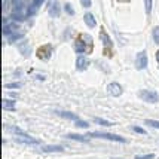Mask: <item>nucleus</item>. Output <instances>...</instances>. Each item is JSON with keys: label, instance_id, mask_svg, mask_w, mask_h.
I'll return each mask as SVG.
<instances>
[{"label": "nucleus", "instance_id": "f257e3e1", "mask_svg": "<svg viewBox=\"0 0 159 159\" xmlns=\"http://www.w3.org/2000/svg\"><path fill=\"white\" fill-rule=\"evenodd\" d=\"M75 49L79 54H89L92 51V39L88 34H82L75 42Z\"/></svg>", "mask_w": 159, "mask_h": 159}, {"label": "nucleus", "instance_id": "f03ea898", "mask_svg": "<svg viewBox=\"0 0 159 159\" xmlns=\"http://www.w3.org/2000/svg\"><path fill=\"white\" fill-rule=\"evenodd\" d=\"M11 131L16 134V140H18L20 143H25V144H37V143H39L36 139L30 137L28 134H25L24 131H21L18 128H11Z\"/></svg>", "mask_w": 159, "mask_h": 159}, {"label": "nucleus", "instance_id": "7ed1b4c3", "mask_svg": "<svg viewBox=\"0 0 159 159\" xmlns=\"http://www.w3.org/2000/svg\"><path fill=\"white\" fill-rule=\"evenodd\" d=\"M89 137H100V139H106L110 141H118V143H126L124 137H120L118 134H110V132H91Z\"/></svg>", "mask_w": 159, "mask_h": 159}, {"label": "nucleus", "instance_id": "20e7f679", "mask_svg": "<svg viewBox=\"0 0 159 159\" xmlns=\"http://www.w3.org/2000/svg\"><path fill=\"white\" fill-rule=\"evenodd\" d=\"M140 98L141 100H144V101H147V103H158L159 101V95L155 92V91H140Z\"/></svg>", "mask_w": 159, "mask_h": 159}, {"label": "nucleus", "instance_id": "39448f33", "mask_svg": "<svg viewBox=\"0 0 159 159\" xmlns=\"http://www.w3.org/2000/svg\"><path fill=\"white\" fill-rule=\"evenodd\" d=\"M51 54H52V48H51V45H43L40 48L37 49V52H36V55L37 58H40V60H49L51 58Z\"/></svg>", "mask_w": 159, "mask_h": 159}, {"label": "nucleus", "instance_id": "423d86ee", "mask_svg": "<svg viewBox=\"0 0 159 159\" xmlns=\"http://www.w3.org/2000/svg\"><path fill=\"white\" fill-rule=\"evenodd\" d=\"M135 67H137V70H144L147 67V54H146V51H141V52L137 54Z\"/></svg>", "mask_w": 159, "mask_h": 159}, {"label": "nucleus", "instance_id": "0eeeda50", "mask_svg": "<svg viewBox=\"0 0 159 159\" xmlns=\"http://www.w3.org/2000/svg\"><path fill=\"white\" fill-rule=\"evenodd\" d=\"M107 91H109V94L113 95V97H119V95L122 94V86H120L118 82H111V83H109Z\"/></svg>", "mask_w": 159, "mask_h": 159}, {"label": "nucleus", "instance_id": "6e6552de", "mask_svg": "<svg viewBox=\"0 0 159 159\" xmlns=\"http://www.w3.org/2000/svg\"><path fill=\"white\" fill-rule=\"evenodd\" d=\"M88 66H89V61H88V58L83 55H79L76 60V67L77 70H86L88 69Z\"/></svg>", "mask_w": 159, "mask_h": 159}, {"label": "nucleus", "instance_id": "1a4fd4ad", "mask_svg": "<svg viewBox=\"0 0 159 159\" xmlns=\"http://www.w3.org/2000/svg\"><path fill=\"white\" fill-rule=\"evenodd\" d=\"M27 15L28 14H24V12H22V9H21V7H15V11L11 14V18L15 20V21H24Z\"/></svg>", "mask_w": 159, "mask_h": 159}, {"label": "nucleus", "instance_id": "9d476101", "mask_svg": "<svg viewBox=\"0 0 159 159\" xmlns=\"http://www.w3.org/2000/svg\"><path fill=\"white\" fill-rule=\"evenodd\" d=\"M60 12H61V7L58 5V2H54V3L49 6V15H51L52 18H57V16H60Z\"/></svg>", "mask_w": 159, "mask_h": 159}, {"label": "nucleus", "instance_id": "9b49d317", "mask_svg": "<svg viewBox=\"0 0 159 159\" xmlns=\"http://www.w3.org/2000/svg\"><path fill=\"white\" fill-rule=\"evenodd\" d=\"M83 21H85V24H86L89 28H94L95 27V24H97V21H95V18H94V15L89 14V12H88V14H85Z\"/></svg>", "mask_w": 159, "mask_h": 159}, {"label": "nucleus", "instance_id": "f8f14e48", "mask_svg": "<svg viewBox=\"0 0 159 159\" xmlns=\"http://www.w3.org/2000/svg\"><path fill=\"white\" fill-rule=\"evenodd\" d=\"M42 150L45 153H51V152H62L64 147L62 146H43Z\"/></svg>", "mask_w": 159, "mask_h": 159}, {"label": "nucleus", "instance_id": "ddd939ff", "mask_svg": "<svg viewBox=\"0 0 159 159\" xmlns=\"http://www.w3.org/2000/svg\"><path fill=\"white\" fill-rule=\"evenodd\" d=\"M43 2H45V0H33V3H31V6H30V9H28L27 14L28 15H33L36 11H37V7L43 5Z\"/></svg>", "mask_w": 159, "mask_h": 159}, {"label": "nucleus", "instance_id": "4468645a", "mask_svg": "<svg viewBox=\"0 0 159 159\" xmlns=\"http://www.w3.org/2000/svg\"><path fill=\"white\" fill-rule=\"evenodd\" d=\"M100 37H101V40H103L104 43V46H107V48H111V40H110V37H109V34L104 31V30H101L100 31Z\"/></svg>", "mask_w": 159, "mask_h": 159}, {"label": "nucleus", "instance_id": "2eb2a0df", "mask_svg": "<svg viewBox=\"0 0 159 159\" xmlns=\"http://www.w3.org/2000/svg\"><path fill=\"white\" fill-rule=\"evenodd\" d=\"M58 116H62L66 119H73V120H77V116L75 113H70V111H55Z\"/></svg>", "mask_w": 159, "mask_h": 159}, {"label": "nucleus", "instance_id": "dca6fc26", "mask_svg": "<svg viewBox=\"0 0 159 159\" xmlns=\"http://www.w3.org/2000/svg\"><path fill=\"white\" fill-rule=\"evenodd\" d=\"M2 104H3V109H6V110H9V109L14 110L15 109V101H12V100H11V101H9V100H3Z\"/></svg>", "mask_w": 159, "mask_h": 159}, {"label": "nucleus", "instance_id": "f3484780", "mask_svg": "<svg viewBox=\"0 0 159 159\" xmlns=\"http://www.w3.org/2000/svg\"><path fill=\"white\" fill-rule=\"evenodd\" d=\"M67 137L71 140H79V141H88V139L85 135H80V134H67Z\"/></svg>", "mask_w": 159, "mask_h": 159}, {"label": "nucleus", "instance_id": "a211bd4d", "mask_svg": "<svg viewBox=\"0 0 159 159\" xmlns=\"http://www.w3.org/2000/svg\"><path fill=\"white\" fill-rule=\"evenodd\" d=\"M94 122H97L98 125H103V126H111V122H109V120H104V119L101 118H94Z\"/></svg>", "mask_w": 159, "mask_h": 159}, {"label": "nucleus", "instance_id": "6ab92c4d", "mask_svg": "<svg viewBox=\"0 0 159 159\" xmlns=\"http://www.w3.org/2000/svg\"><path fill=\"white\" fill-rule=\"evenodd\" d=\"M152 34H153V40H155V43H156V45H159V27L153 28Z\"/></svg>", "mask_w": 159, "mask_h": 159}, {"label": "nucleus", "instance_id": "aec40b11", "mask_svg": "<svg viewBox=\"0 0 159 159\" xmlns=\"http://www.w3.org/2000/svg\"><path fill=\"white\" fill-rule=\"evenodd\" d=\"M146 125H149V126H153V128L159 129V120H152V119H146Z\"/></svg>", "mask_w": 159, "mask_h": 159}, {"label": "nucleus", "instance_id": "412c9836", "mask_svg": "<svg viewBox=\"0 0 159 159\" xmlns=\"http://www.w3.org/2000/svg\"><path fill=\"white\" fill-rule=\"evenodd\" d=\"M144 6H146V12L150 14L152 12V0H144Z\"/></svg>", "mask_w": 159, "mask_h": 159}, {"label": "nucleus", "instance_id": "4be33fe9", "mask_svg": "<svg viewBox=\"0 0 159 159\" xmlns=\"http://www.w3.org/2000/svg\"><path fill=\"white\" fill-rule=\"evenodd\" d=\"M155 156H153V153H147V155H137L135 156V159H153Z\"/></svg>", "mask_w": 159, "mask_h": 159}, {"label": "nucleus", "instance_id": "5701e85b", "mask_svg": "<svg viewBox=\"0 0 159 159\" xmlns=\"http://www.w3.org/2000/svg\"><path fill=\"white\" fill-rule=\"evenodd\" d=\"M64 7H66V12H67L69 15H75V9H73V6H71L70 3H67Z\"/></svg>", "mask_w": 159, "mask_h": 159}, {"label": "nucleus", "instance_id": "b1692460", "mask_svg": "<svg viewBox=\"0 0 159 159\" xmlns=\"http://www.w3.org/2000/svg\"><path fill=\"white\" fill-rule=\"evenodd\" d=\"M76 126L77 128H88V122H85V120H76Z\"/></svg>", "mask_w": 159, "mask_h": 159}, {"label": "nucleus", "instance_id": "393cba45", "mask_svg": "<svg viewBox=\"0 0 159 159\" xmlns=\"http://www.w3.org/2000/svg\"><path fill=\"white\" fill-rule=\"evenodd\" d=\"M132 131L137 132V134H143V135L146 134V131H144V129H141L140 126H132Z\"/></svg>", "mask_w": 159, "mask_h": 159}, {"label": "nucleus", "instance_id": "a878e982", "mask_svg": "<svg viewBox=\"0 0 159 159\" xmlns=\"http://www.w3.org/2000/svg\"><path fill=\"white\" fill-rule=\"evenodd\" d=\"M80 3H82L83 7H89L92 2H91V0H80Z\"/></svg>", "mask_w": 159, "mask_h": 159}, {"label": "nucleus", "instance_id": "bb28decb", "mask_svg": "<svg viewBox=\"0 0 159 159\" xmlns=\"http://www.w3.org/2000/svg\"><path fill=\"white\" fill-rule=\"evenodd\" d=\"M18 86H21L20 83H6L5 85V88H18Z\"/></svg>", "mask_w": 159, "mask_h": 159}, {"label": "nucleus", "instance_id": "cd10ccee", "mask_svg": "<svg viewBox=\"0 0 159 159\" xmlns=\"http://www.w3.org/2000/svg\"><path fill=\"white\" fill-rule=\"evenodd\" d=\"M156 60H158V62H159V51L156 52Z\"/></svg>", "mask_w": 159, "mask_h": 159}]
</instances>
